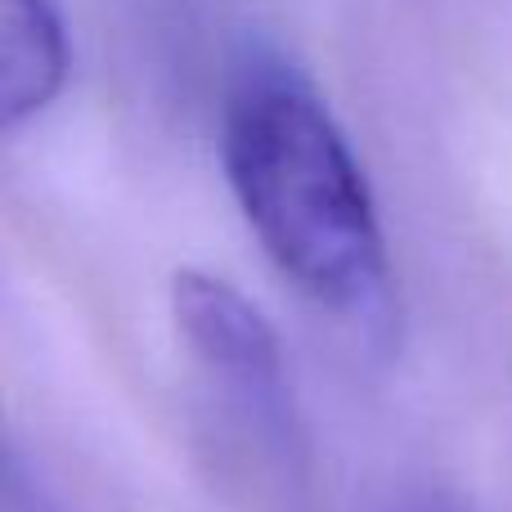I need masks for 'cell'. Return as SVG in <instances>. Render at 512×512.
<instances>
[{
    "instance_id": "cell-1",
    "label": "cell",
    "mask_w": 512,
    "mask_h": 512,
    "mask_svg": "<svg viewBox=\"0 0 512 512\" xmlns=\"http://www.w3.org/2000/svg\"><path fill=\"white\" fill-rule=\"evenodd\" d=\"M221 162L270 265L369 351L400 333L396 270L346 131L301 72L252 54L230 81Z\"/></svg>"
},
{
    "instance_id": "cell-2",
    "label": "cell",
    "mask_w": 512,
    "mask_h": 512,
    "mask_svg": "<svg viewBox=\"0 0 512 512\" xmlns=\"http://www.w3.org/2000/svg\"><path fill=\"white\" fill-rule=\"evenodd\" d=\"M171 315L189 355L221 387L239 423L292 468L301 454V418L279 333L261 306H252L221 274L180 270L171 279Z\"/></svg>"
},
{
    "instance_id": "cell-3",
    "label": "cell",
    "mask_w": 512,
    "mask_h": 512,
    "mask_svg": "<svg viewBox=\"0 0 512 512\" xmlns=\"http://www.w3.org/2000/svg\"><path fill=\"white\" fill-rule=\"evenodd\" d=\"M68 81V23L59 0H0V126L18 131Z\"/></svg>"
},
{
    "instance_id": "cell-4",
    "label": "cell",
    "mask_w": 512,
    "mask_h": 512,
    "mask_svg": "<svg viewBox=\"0 0 512 512\" xmlns=\"http://www.w3.org/2000/svg\"><path fill=\"white\" fill-rule=\"evenodd\" d=\"M0 504H5V512H72L68 499L54 490V481L45 477L41 463L23 445L5 450V463H0Z\"/></svg>"
},
{
    "instance_id": "cell-5",
    "label": "cell",
    "mask_w": 512,
    "mask_h": 512,
    "mask_svg": "<svg viewBox=\"0 0 512 512\" xmlns=\"http://www.w3.org/2000/svg\"><path fill=\"white\" fill-rule=\"evenodd\" d=\"M405 512H463V508H450V504H414V508H405Z\"/></svg>"
}]
</instances>
